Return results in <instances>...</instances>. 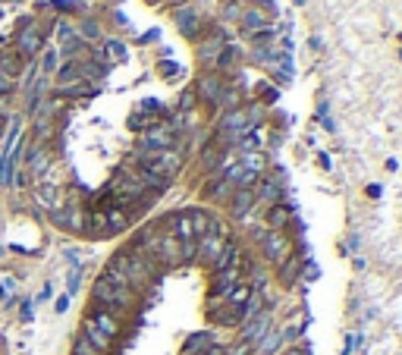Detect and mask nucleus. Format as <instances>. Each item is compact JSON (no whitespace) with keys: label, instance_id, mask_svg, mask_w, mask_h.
Wrapping results in <instances>:
<instances>
[{"label":"nucleus","instance_id":"nucleus-1","mask_svg":"<svg viewBox=\"0 0 402 355\" xmlns=\"http://www.w3.org/2000/svg\"><path fill=\"white\" fill-rule=\"evenodd\" d=\"M91 295H94V302H98L101 308H107V311H111V315H120V311L133 308V299H135V293H133V289H126V286H116V283H111V280H104V277H98V280H94Z\"/></svg>","mask_w":402,"mask_h":355},{"label":"nucleus","instance_id":"nucleus-2","mask_svg":"<svg viewBox=\"0 0 402 355\" xmlns=\"http://www.w3.org/2000/svg\"><path fill=\"white\" fill-rule=\"evenodd\" d=\"M226 242H230V233H226L220 223L214 220V227H211L208 233L199 239V255H195V258H199L201 264H208V267H211V264H214V258L223 252V245H226Z\"/></svg>","mask_w":402,"mask_h":355},{"label":"nucleus","instance_id":"nucleus-3","mask_svg":"<svg viewBox=\"0 0 402 355\" xmlns=\"http://www.w3.org/2000/svg\"><path fill=\"white\" fill-rule=\"evenodd\" d=\"M261 252H264V258L270 261V264L280 267L283 261L292 255V242H289V236L283 233V230H267L264 239H261Z\"/></svg>","mask_w":402,"mask_h":355},{"label":"nucleus","instance_id":"nucleus-4","mask_svg":"<svg viewBox=\"0 0 402 355\" xmlns=\"http://www.w3.org/2000/svg\"><path fill=\"white\" fill-rule=\"evenodd\" d=\"M151 261H160V264H167V267H173V264H182V242L173 233H160L155 239V245H151Z\"/></svg>","mask_w":402,"mask_h":355},{"label":"nucleus","instance_id":"nucleus-5","mask_svg":"<svg viewBox=\"0 0 402 355\" xmlns=\"http://www.w3.org/2000/svg\"><path fill=\"white\" fill-rule=\"evenodd\" d=\"M195 91H199V98L208 101L211 107H220V104H223L226 85H223V79L217 76V72H201L199 82H195Z\"/></svg>","mask_w":402,"mask_h":355},{"label":"nucleus","instance_id":"nucleus-6","mask_svg":"<svg viewBox=\"0 0 402 355\" xmlns=\"http://www.w3.org/2000/svg\"><path fill=\"white\" fill-rule=\"evenodd\" d=\"M270 327H274V324H270V311L264 308L258 317H252V321H242V343L248 346V349H255V346L264 339V333H267Z\"/></svg>","mask_w":402,"mask_h":355},{"label":"nucleus","instance_id":"nucleus-7","mask_svg":"<svg viewBox=\"0 0 402 355\" xmlns=\"http://www.w3.org/2000/svg\"><path fill=\"white\" fill-rule=\"evenodd\" d=\"M177 145V133L170 126H155L142 135V151H167Z\"/></svg>","mask_w":402,"mask_h":355},{"label":"nucleus","instance_id":"nucleus-8","mask_svg":"<svg viewBox=\"0 0 402 355\" xmlns=\"http://www.w3.org/2000/svg\"><path fill=\"white\" fill-rule=\"evenodd\" d=\"M173 23L186 38H199L201 32V16L199 10H192V6H179V10H173Z\"/></svg>","mask_w":402,"mask_h":355},{"label":"nucleus","instance_id":"nucleus-9","mask_svg":"<svg viewBox=\"0 0 402 355\" xmlns=\"http://www.w3.org/2000/svg\"><path fill=\"white\" fill-rule=\"evenodd\" d=\"M258 205L255 201V189H233V195H230V214L236 217V220H245L248 217V211Z\"/></svg>","mask_w":402,"mask_h":355},{"label":"nucleus","instance_id":"nucleus-10","mask_svg":"<svg viewBox=\"0 0 402 355\" xmlns=\"http://www.w3.org/2000/svg\"><path fill=\"white\" fill-rule=\"evenodd\" d=\"M89 321H91V324H94V327H98L101 333H107V337H111V339L120 337V317L111 315V311H107V308H94L91 315H89Z\"/></svg>","mask_w":402,"mask_h":355},{"label":"nucleus","instance_id":"nucleus-11","mask_svg":"<svg viewBox=\"0 0 402 355\" xmlns=\"http://www.w3.org/2000/svg\"><path fill=\"white\" fill-rule=\"evenodd\" d=\"M252 293H255L252 283H242V280H239V283L233 286L230 293H226V299H223L226 308H233V311H239V315H242V308H245V302L252 299Z\"/></svg>","mask_w":402,"mask_h":355},{"label":"nucleus","instance_id":"nucleus-12","mask_svg":"<svg viewBox=\"0 0 402 355\" xmlns=\"http://www.w3.org/2000/svg\"><path fill=\"white\" fill-rule=\"evenodd\" d=\"M82 337L89 339V343H91V346H94V349H98L101 355L113 349V339L107 337V333H101V330H98V327H94V324L89 321V317H85V324H82Z\"/></svg>","mask_w":402,"mask_h":355},{"label":"nucleus","instance_id":"nucleus-13","mask_svg":"<svg viewBox=\"0 0 402 355\" xmlns=\"http://www.w3.org/2000/svg\"><path fill=\"white\" fill-rule=\"evenodd\" d=\"M170 223H173L170 233L177 236L182 245H186V242H195V230H192V217H189V211L173 214V217H170Z\"/></svg>","mask_w":402,"mask_h":355},{"label":"nucleus","instance_id":"nucleus-14","mask_svg":"<svg viewBox=\"0 0 402 355\" xmlns=\"http://www.w3.org/2000/svg\"><path fill=\"white\" fill-rule=\"evenodd\" d=\"M107 217V233H123V230L129 227V214H126V208H120V205H111L104 211Z\"/></svg>","mask_w":402,"mask_h":355},{"label":"nucleus","instance_id":"nucleus-15","mask_svg":"<svg viewBox=\"0 0 402 355\" xmlns=\"http://www.w3.org/2000/svg\"><path fill=\"white\" fill-rule=\"evenodd\" d=\"M280 346H283V330L270 327L264 333V339L255 346V352H258V355H277V352H280Z\"/></svg>","mask_w":402,"mask_h":355},{"label":"nucleus","instance_id":"nucleus-16","mask_svg":"<svg viewBox=\"0 0 402 355\" xmlns=\"http://www.w3.org/2000/svg\"><path fill=\"white\" fill-rule=\"evenodd\" d=\"M289 220H292V208L280 205V201L267 208V227H270V230H283Z\"/></svg>","mask_w":402,"mask_h":355},{"label":"nucleus","instance_id":"nucleus-17","mask_svg":"<svg viewBox=\"0 0 402 355\" xmlns=\"http://www.w3.org/2000/svg\"><path fill=\"white\" fill-rule=\"evenodd\" d=\"M189 217H192V230H195V242L208 233L211 227H214V217H211L208 211H201V208H195V211H189Z\"/></svg>","mask_w":402,"mask_h":355},{"label":"nucleus","instance_id":"nucleus-18","mask_svg":"<svg viewBox=\"0 0 402 355\" xmlns=\"http://www.w3.org/2000/svg\"><path fill=\"white\" fill-rule=\"evenodd\" d=\"M248 60L252 63H274V60L280 63V54H277L270 45H252L248 47Z\"/></svg>","mask_w":402,"mask_h":355},{"label":"nucleus","instance_id":"nucleus-19","mask_svg":"<svg viewBox=\"0 0 402 355\" xmlns=\"http://www.w3.org/2000/svg\"><path fill=\"white\" fill-rule=\"evenodd\" d=\"M242 28H245V35H252V32H261V28H267V19L261 16L258 10H242Z\"/></svg>","mask_w":402,"mask_h":355},{"label":"nucleus","instance_id":"nucleus-20","mask_svg":"<svg viewBox=\"0 0 402 355\" xmlns=\"http://www.w3.org/2000/svg\"><path fill=\"white\" fill-rule=\"evenodd\" d=\"M204 349H208V333H192L182 346V355H201Z\"/></svg>","mask_w":402,"mask_h":355},{"label":"nucleus","instance_id":"nucleus-21","mask_svg":"<svg viewBox=\"0 0 402 355\" xmlns=\"http://www.w3.org/2000/svg\"><path fill=\"white\" fill-rule=\"evenodd\" d=\"M236 47L233 45H226V47H220V54H217V69H233V63H236Z\"/></svg>","mask_w":402,"mask_h":355},{"label":"nucleus","instance_id":"nucleus-22","mask_svg":"<svg viewBox=\"0 0 402 355\" xmlns=\"http://www.w3.org/2000/svg\"><path fill=\"white\" fill-rule=\"evenodd\" d=\"M38 45H41V38H38V35H35V32H26L23 38H19V50H23L26 57H32L35 50H38Z\"/></svg>","mask_w":402,"mask_h":355},{"label":"nucleus","instance_id":"nucleus-23","mask_svg":"<svg viewBox=\"0 0 402 355\" xmlns=\"http://www.w3.org/2000/svg\"><path fill=\"white\" fill-rule=\"evenodd\" d=\"M72 355H101V352L94 349L85 337H76V343H72Z\"/></svg>","mask_w":402,"mask_h":355},{"label":"nucleus","instance_id":"nucleus-24","mask_svg":"<svg viewBox=\"0 0 402 355\" xmlns=\"http://www.w3.org/2000/svg\"><path fill=\"white\" fill-rule=\"evenodd\" d=\"M107 54H111L116 63H123L129 57V50H126V45H120V41H107Z\"/></svg>","mask_w":402,"mask_h":355},{"label":"nucleus","instance_id":"nucleus-25","mask_svg":"<svg viewBox=\"0 0 402 355\" xmlns=\"http://www.w3.org/2000/svg\"><path fill=\"white\" fill-rule=\"evenodd\" d=\"M0 293H4V299H13V295H16V280L4 277V280H0Z\"/></svg>","mask_w":402,"mask_h":355},{"label":"nucleus","instance_id":"nucleus-26","mask_svg":"<svg viewBox=\"0 0 402 355\" xmlns=\"http://www.w3.org/2000/svg\"><path fill=\"white\" fill-rule=\"evenodd\" d=\"M38 195H41V205H54V195H57V189H54L50 183H45V186L38 189Z\"/></svg>","mask_w":402,"mask_h":355},{"label":"nucleus","instance_id":"nucleus-27","mask_svg":"<svg viewBox=\"0 0 402 355\" xmlns=\"http://www.w3.org/2000/svg\"><path fill=\"white\" fill-rule=\"evenodd\" d=\"M223 19H242V10H239V4H230V6H223Z\"/></svg>","mask_w":402,"mask_h":355},{"label":"nucleus","instance_id":"nucleus-28","mask_svg":"<svg viewBox=\"0 0 402 355\" xmlns=\"http://www.w3.org/2000/svg\"><path fill=\"white\" fill-rule=\"evenodd\" d=\"M142 113H160L157 101H142Z\"/></svg>","mask_w":402,"mask_h":355},{"label":"nucleus","instance_id":"nucleus-29","mask_svg":"<svg viewBox=\"0 0 402 355\" xmlns=\"http://www.w3.org/2000/svg\"><path fill=\"white\" fill-rule=\"evenodd\" d=\"M10 89H13V79L6 72H0V91H10Z\"/></svg>","mask_w":402,"mask_h":355},{"label":"nucleus","instance_id":"nucleus-30","mask_svg":"<svg viewBox=\"0 0 402 355\" xmlns=\"http://www.w3.org/2000/svg\"><path fill=\"white\" fill-rule=\"evenodd\" d=\"M57 311H60V315H63V311H67L69 308V295H60V299H57V305H54Z\"/></svg>","mask_w":402,"mask_h":355},{"label":"nucleus","instance_id":"nucleus-31","mask_svg":"<svg viewBox=\"0 0 402 355\" xmlns=\"http://www.w3.org/2000/svg\"><path fill=\"white\" fill-rule=\"evenodd\" d=\"M76 289H79V267L69 274V293H76Z\"/></svg>","mask_w":402,"mask_h":355},{"label":"nucleus","instance_id":"nucleus-32","mask_svg":"<svg viewBox=\"0 0 402 355\" xmlns=\"http://www.w3.org/2000/svg\"><path fill=\"white\" fill-rule=\"evenodd\" d=\"M204 355H226V349H223V346H208Z\"/></svg>","mask_w":402,"mask_h":355},{"label":"nucleus","instance_id":"nucleus-33","mask_svg":"<svg viewBox=\"0 0 402 355\" xmlns=\"http://www.w3.org/2000/svg\"><path fill=\"white\" fill-rule=\"evenodd\" d=\"M54 60H57V54H54V50H50V54L45 57V69L50 72V69H54Z\"/></svg>","mask_w":402,"mask_h":355},{"label":"nucleus","instance_id":"nucleus-34","mask_svg":"<svg viewBox=\"0 0 402 355\" xmlns=\"http://www.w3.org/2000/svg\"><path fill=\"white\" fill-rule=\"evenodd\" d=\"M85 38H98V26H85Z\"/></svg>","mask_w":402,"mask_h":355},{"label":"nucleus","instance_id":"nucleus-35","mask_svg":"<svg viewBox=\"0 0 402 355\" xmlns=\"http://www.w3.org/2000/svg\"><path fill=\"white\" fill-rule=\"evenodd\" d=\"M160 72H164V76H170V72H177V67H173V63H160Z\"/></svg>","mask_w":402,"mask_h":355},{"label":"nucleus","instance_id":"nucleus-36","mask_svg":"<svg viewBox=\"0 0 402 355\" xmlns=\"http://www.w3.org/2000/svg\"><path fill=\"white\" fill-rule=\"evenodd\" d=\"M28 317H32V302H26L23 305V321H28Z\"/></svg>","mask_w":402,"mask_h":355},{"label":"nucleus","instance_id":"nucleus-37","mask_svg":"<svg viewBox=\"0 0 402 355\" xmlns=\"http://www.w3.org/2000/svg\"><path fill=\"white\" fill-rule=\"evenodd\" d=\"M286 355H305V352L298 349V346H292V349H286Z\"/></svg>","mask_w":402,"mask_h":355}]
</instances>
